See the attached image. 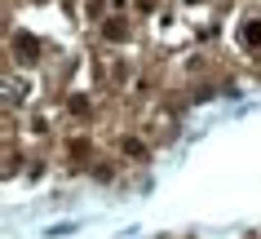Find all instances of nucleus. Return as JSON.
Masks as SVG:
<instances>
[{"label":"nucleus","instance_id":"f257e3e1","mask_svg":"<svg viewBox=\"0 0 261 239\" xmlns=\"http://www.w3.org/2000/svg\"><path fill=\"white\" fill-rule=\"evenodd\" d=\"M244 40H248V44H261V22H252V27H244Z\"/></svg>","mask_w":261,"mask_h":239}]
</instances>
